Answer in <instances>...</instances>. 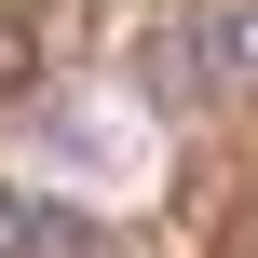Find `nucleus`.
Listing matches in <instances>:
<instances>
[{"label": "nucleus", "instance_id": "2", "mask_svg": "<svg viewBox=\"0 0 258 258\" xmlns=\"http://www.w3.org/2000/svg\"><path fill=\"white\" fill-rule=\"evenodd\" d=\"M54 231H68L54 204H27V190H0V258H41V245H54Z\"/></svg>", "mask_w": 258, "mask_h": 258}, {"label": "nucleus", "instance_id": "1", "mask_svg": "<svg viewBox=\"0 0 258 258\" xmlns=\"http://www.w3.org/2000/svg\"><path fill=\"white\" fill-rule=\"evenodd\" d=\"M231 82H245V14L218 0V14H190V27L163 41V95H177V109H204V95H231Z\"/></svg>", "mask_w": 258, "mask_h": 258}]
</instances>
